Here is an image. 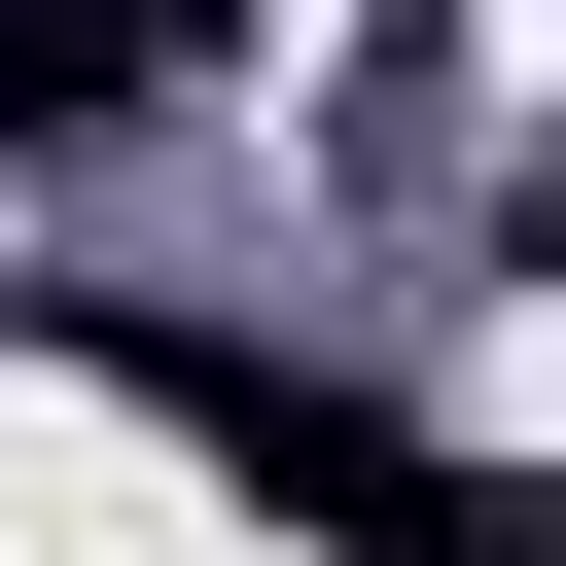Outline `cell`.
Returning <instances> with one entry per match:
<instances>
[{
    "label": "cell",
    "mask_w": 566,
    "mask_h": 566,
    "mask_svg": "<svg viewBox=\"0 0 566 566\" xmlns=\"http://www.w3.org/2000/svg\"><path fill=\"white\" fill-rule=\"evenodd\" d=\"M177 71H212V0H0V177L35 142H142Z\"/></svg>",
    "instance_id": "obj_2"
},
{
    "label": "cell",
    "mask_w": 566,
    "mask_h": 566,
    "mask_svg": "<svg viewBox=\"0 0 566 566\" xmlns=\"http://www.w3.org/2000/svg\"><path fill=\"white\" fill-rule=\"evenodd\" d=\"M35 354L106 389V424H177L283 566H566V495L531 460H460V424H389L354 354H283V318H177V283H35Z\"/></svg>",
    "instance_id": "obj_1"
}]
</instances>
